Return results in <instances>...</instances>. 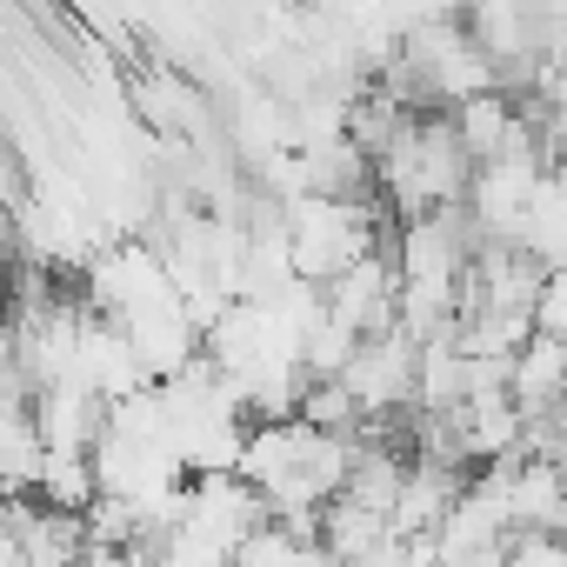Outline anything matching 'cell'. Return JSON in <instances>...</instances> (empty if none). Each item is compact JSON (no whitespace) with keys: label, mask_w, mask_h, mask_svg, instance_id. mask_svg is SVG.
Returning a JSON list of instances; mask_svg holds the SVG:
<instances>
[{"label":"cell","mask_w":567,"mask_h":567,"mask_svg":"<svg viewBox=\"0 0 567 567\" xmlns=\"http://www.w3.org/2000/svg\"><path fill=\"white\" fill-rule=\"evenodd\" d=\"M560 394H567V341L534 334V341L514 354V368H507V401H514L527 421H554Z\"/></svg>","instance_id":"cell-1"},{"label":"cell","mask_w":567,"mask_h":567,"mask_svg":"<svg viewBox=\"0 0 567 567\" xmlns=\"http://www.w3.org/2000/svg\"><path fill=\"white\" fill-rule=\"evenodd\" d=\"M534 334L567 341V267L540 274V301H534Z\"/></svg>","instance_id":"cell-2"}]
</instances>
